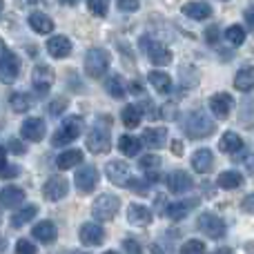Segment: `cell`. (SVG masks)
I'll use <instances>...</instances> for the list:
<instances>
[{
  "instance_id": "6da1fadb",
  "label": "cell",
  "mask_w": 254,
  "mask_h": 254,
  "mask_svg": "<svg viewBox=\"0 0 254 254\" xmlns=\"http://www.w3.org/2000/svg\"><path fill=\"white\" fill-rule=\"evenodd\" d=\"M87 149L94 154H107L112 147V119L110 116H98V121L89 129L87 138Z\"/></svg>"
},
{
  "instance_id": "7a4b0ae2",
  "label": "cell",
  "mask_w": 254,
  "mask_h": 254,
  "mask_svg": "<svg viewBox=\"0 0 254 254\" xmlns=\"http://www.w3.org/2000/svg\"><path fill=\"white\" fill-rule=\"evenodd\" d=\"M183 131L194 140H201V138H207L210 134L216 131V123L205 114L203 110H194L185 116L183 121Z\"/></svg>"
},
{
  "instance_id": "3957f363",
  "label": "cell",
  "mask_w": 254,
  "mask_h": 254,
  "mask_svg": "<svg viewBox=\"0 0 254 254\" xmlns=\"http://www.w3.org/2000/svg\"><path fill=\"white\" fill-rule=\"evenodd\" d=\"M80 134H83V119H80V116H69V119L63 121V125L54 131L52 145H56V147H65V145L74 143Z\"/></svg>"
},
{
  "instance_id": "277c9868",
  "label": "cell",
  "mask_w": 254,
  "mask_h": 254,
  "mask_svg": "<svg viewBox=\"0 0 254 254\" xmlns=\"http://www.w3.org/2000/svg\"><path fill=\"white\" fill-rule=\"evenodd\" d=\"M119 207H121L119 196H114V194H101L92 205V214L96 221L105 223V221H112L116 214H119Z\"/></svg>"
},
{
  "instance_id": "5b68a950",
  "label": "cell",
  "mask_w": 254,
  "mask_h": 254,
  "mask_svg": "<svg viewBox=\"0 0 254 254\" xmlns=\"http://www.w3.org/2000/svg\"><path fill=\"white\" fill-rule=\"evenodd\" d=\"M110 69V52L101 47H94L85 56V71L89 78H101L105 71Z\"/></svg>"
},
{
  "instance_id": "8992f818",
  "label": "cell",
  "mask_w": 254,
  "mask_h": 254,
  "mask_svg": "<svg viewBox=\"0 0 254 254\" xmlns=\"http://www.w3.org/2000/svg\"><path fill=\"white\" fill-rule=\"evenodd\" d=\"M140 47H143L145 56L149 58V63H154V65H170L172 63L170 49H167L163 43H158V40L149 38V36H143V38H140Z\"/></svg>"
},
{
  "instance_id": "52a82bcc",
  "label": "cell",
  "mask_w": 254,
  "mask_h": 254,
  "mask_svg": "<svg viewBox=\"0 0 254 254\" xmlns=\"http://www.w3.org/2000/svg\"><path fill=\"white\" fill-rule=\"evenodd\" d=\"M196 228L210 239H223L225 237V221L212 212H203L196 221Z\"/></svg>"
},
{
  "instance_id": "ba28073f",
  "label": "cell",
  "mask_w": 254,
  "mask_h": 254,
  "mask_svg": "<svg viewBox=\"0 0 254 254\" xmlns=\"http://www.w3.org/2000/svg\"><path fill=\"white\" fill-rule=\"evenodd\" d=\"M54 80H56V74L49 65H36L34 71H31V83H34L36 94H40V96H45L52 89Z\"/></svg>"
},
{
  "instance_id": "9c48e42d",
  "label": "cell",
  "mask_w": 254,
  "mask_h": 254,
  "mask_svg": "<svg viewBox=\"0 0 254 254\" xmlns=\"http://www.w3.org/2000/svg\"><path fill=\"white\" fill-rule=\"evenodd\" d=\"M74 183L80 194H89L98 185V170L94 165H83L74 176Z\"/></svg>"
},
{
  "instance_id": "30bf717a",
  "label": "cell",
  "mask_w": 254,
  "mask_h": 254,
  "mask_svg": "<svg viewBox=\"0 0 254 254\" xmlns=\"http://www.w3.org/2000/svg\"><path fill=\"white\" fill-rule=\"evenodd\" d=\"M105 174L112 183L121 185V188H127V183L131 181V170L125 161H110L105 165Z\"/></svg>"
},
{
  "instance_id": "8fae6325",
  "label": "cell",
  "mask_w": 254,
  "mask_h": 254,
  "mask_svg": "<svg viewBox=\"0 0 254 254\" xmlns=\"http://www.w3.org/2000/svg\"><path fill=\"white\" fill-rule=\"evenodd\" d=\"M45 134H47V125L38 116H31L20 125V136L25 140H31V143H40L45 138Z\"/></svg>"
},
{
  "instance_id": "7c38bea8",
  "label": "cell",
  "mask_w": 254,
  "mask_h": 254,
  "mask_svg": "<svg viewBox=\"0 0 254 254\" xmlns=\"http://www.w3.org/2000/svg\"><path fill=\"white\" fill-rule=\"evenodd\" d=\"M20 74V61L13 52H4L2 58H0V80L2 83H13Z\"/></svg>"
},
{
  "instance_id": "4fadbf2b",
  "label": "cell",
  "mask_w": 254,
  "mask_h": 254,
  "mask_svg": "<svg viewBox=\"0 0 254 254\" xmlns=\"http://www.w3.org/2000/svg\"><path fill=\"white\" fill-rule=\"evenodd\" d=\"M67 192H69V183H67L65 176H52L43 185V194L47 201H61L67 196Z\"/></svg>"
},
{
  "instance_id": "5bb4252c",
  "label": "cell",
  "mask_w": 254,
  "mask_h": 254,
  "mask_svg": "<svg viewBox=\"0 0 254 254\" xmlns=\"http://www.w3.org/2000/svg\"><path fill=\"white\" fill-rule=\"evenodd\" d=\"M78 239H80V243L87 248L101 246V243L105 241V230L98 223H83L78 230Z\"/></svg>"
},
{
  "instance_id": "9a60e30c",
  "label": "cell",
  "mask_w": 254,
  "mask_h": 254,
  "mask_svg": "<svg viewBox=\"0 0 254 254\" xmlns=\"http://www.w3.org/2000/svg\"><path fill=\"white\" fill-rule=\"evenodd\" d=\"M192 176L183 170H174L170 176H167V188H170L172 194H185L192 190Z\"/></svg>"
},
{
  "instance_id": "2e32d148",
  "label": "cell",
  "mask_w": 254,
  "mask_h": 254,
  "mask_svg": "<svg viewBox=\"0 0 254 254\" xmlns=\"http://www.w3.org/2000/svg\"><path fill=\"white\" fill-rule=\"evenodd\" d=\"M232 107H234V98L225 92H219L210 98V110L216 119H228V114L232 112Z\"/></svg>"
},
{
  "instance_id": "e0dca14e",
  "label": "cell",
  "mask_w": 254,
  "mask_h": 254,
  "mask_svg": "<svg viewBox=\"0 0 254 254\" xmlns=\"http://www.w3.org/2000/svg\"><path fill=\"white\" fill-rule=\"evenodd\" d=\"M127 221H129L131 225H136V228H147V225L152 223V210L140 205V203H131V205L127 207Z\"/></svg>"
},
{
  "instance_id": "ac0fdd59",
  "label": "cell",
  "mask_w": 254,
  "mask_h": 254,
  "mask_svg": "<svg viewBox=\"0 0 254 254\" xmlns=\"http://www.w3.org/2000/svg\"><path fill=\"white\" fill-rule=\"evenodd\" d=\"M47 52L54 58H67L71 54V40L67 36H52L47 40Z\"/></svg>"
},
{
  "instance_id": "d6986e66",
  "label": "cell",
  "mask_w": 254,
  "mask_h": 254,
  "mask_svg": "<svg viewBox=\"0 0 254 254\" xmlns=\"http://www.w3.org/2000/svg\"><path fill=\"white\" fill-rule=\"evenodd\" d=\"M143 140L145 145H149L152 149H161L165 147L167 143V129L165 127H147V129L143 131Z\"/></svg>"
},
{
  "instance_id": "ffe728a7",
  "label": "cell",
  "mask_w": 254,
  "mask_h": 254,
  "mask_svg": "<svg viewBox=\"0 0 254 254\" xmlns=\"http://www.w3.org/2000/svg\"><path fill=\"white\" fill-rule=\"evenodd\" d=\"M147 80H149V85H152V87L156 89L158 94H163V96H167V94L174 89V83H172V78L165 74V71L152 69V71L147 74Z\"/></svg>"
},
{
  "instance_id": "44dd1931",
  "label": "cell",
  "mask_w": 254,
  "mask_h": 254,
  "mask_svg": "<svg viewBox=\"0 0 254 254\" xmlns=\"http://www.w3.org/2000/svg\"><path fill=\"white\" fill-rule=\"evenodd\" d=\"M198 205V198H190V201H176V203H170L165 210V214L170 216L172 221H181L190 214V210Z\"/></svg>"
},
{
  "instance_id": "7402d4cb",
  "label": "cell",
  "mask_w": 254,
  "mask_h": 254,
  "mask_svg": "<svg viewBox=\"0 0 254 254\" xmlns=\"http://www.w3.org/2000/svg\"><path fill=\"white\" fill-rule=\"evenodd\" d=\"M31 234H34L36 241L40 243H54L58 237V230L56 225L52 223V221H40V223L34 225V230H31Z\"/></svg>"
},
{
  "instance_id": "603a6c76",
  "label": "cell",
  "mask_w": 254,
  "mask_h": 254,
  "mask_svg": "<svg viewBox=\"0 0 254 254\" xmlns=\"http://www.w3.org/2000/svg\"><path fill=\"white\" fill-rule=\"evenodd\" d=\"M212 165H214V154H212L207 147H201V149H196V152L192 154V167H194V172H198V174H205V172H210Z\"/></svg>"
},
{
  "instance_id": "cb8c5ba5",
  "label": "cell",
  "mask_w": 254,
  "mask_h": 254,
  "mask_svg": "<svg viewBox=\"0 0 254 254\" xmlns=\"http://www.w3.org/2000/svg\"><path fill=\"white\" fill-rule=\"evenodd\" d=\"M183 13L192 20H205L212 16V7L207 2H201V0H192V2L183 4Z\"/></svg>"
},
{
  "instance_id": "d4e9b609",
  "label": "cell",
  "mask_w": 254,
  "mask_h": 254,
  "mask_svg": "<svg viewBox=\"0 0 254 254\" xmlns=\"http://www.w3.org/2000/svg\"><path fill=\"white\" fill-rule=\"evenodd\" d=\"M25 201V190L16 188V185H7L4 190H0V205L2 207H18Z\"/></svg>"
},
{
  "instance_id": "484cf974",
  "label": "cell",
  "mask_w": 254,
  "mask_h": 254,
  "mask_svg": "<svg viewBox=\"0 0 254 254\" xmlns=\"http://www.w3.org/2000/svg\"><path fill=\"white\" fill-rule=\"evenodd\" d=\"M219 149L225 154H239L243 149V138L237 131H225L219 140Z\"/></svg>"
},
{
  "instance_id": "4316f807",
  "label": "cell",
  "mask_w": 254,
  "mask_h": 254,
  "mask_svg": "<svg viewBox=\"0 0 254 254\" xmlns=\"http://www.w3.org/2000/svg\"><path fill=\"white\" fill-rule=\"evenodd\" d=\"M83 163V152L80 149H65L63 154H58L56 158V167L58 170H71V167Z\"/></svg>"
},
{
  "instance_id": "83f0119b",
  "label": "cell",
  "mask_w": 254,
  "mask_h": 254,
  "mask_svg": "<svg viewBox=\"0 0 254 254\" xmlns=\"http://www.w3.org/2000/svg\"><path fill=\"white\" fill-rule=\"evenodd\" d=\"M216 183H219V188H223V190H237L243 185V174L237 170H225L219 174Z\"/></svg>"
},
{
  "instance_id": "f1b7e54d",
  "label": "cell",
  "mask_w": 254,
  "mask_h": 254,
  "mask_svg": "<svg viewBox=\"0 0 254 254\" xmlns=\"http://www.w3.org/2000/svg\"><path fill=\"white\" fill-rule=\"evenodd\" d=\"M234 87L239 92H252L254 89V67H243L234 76Z\"/></svg>"
},
{
  "instance_id": "f546056e",
  "label": "cell",
  "mask_w": 254,
  "mask_h": 254,
  "mask_svg": "<svg viewBox=\"0 0 254 254\" xmlns=\"http://www.w3.org/2000/svg\"><path fill=\"white\" fill-rule=\"evenodd\" d=\"M29 27L36 34H49L54 29V20L49 16H45V13L34 11V13H29Z\"/></svg>"
},
{
  "instance_id": "4dcf8cb0",
  "label": "cell",
  "mask_w": 254,
  "mask_h": 254,
  "mask_svg": "<svg viewBox=\"0 0 254 254\" xmlns=\"http://www.w3.org/2000/svg\"><path fill=\"white\" fill-rule=\"evenodd\" d=\"M140 147H143V140L131 134H123L119 138V149L125 156H136V154H140Z\"/></svg>"
},
{
  "instance_id": "1f68e13d",
  "label": "cell",
  "mask_w": 254,
  "mask_h": 254,
  "mask_svg": "<svg viewBox=\"0 0 254 254\" xmlns=\"http://www.w3.org/2000/svg\"><path fill=\"white\" fill-rule=\"evenodd\" d=\"M36 214H38V207H36V205L20 207L18 212H13V214H11V228H22V225L29 223Z\"/></svg>"
},
{
  "instance_id": "d6a6232c",
  "label": "cell",
  "mask_w": 254,
  "mask_h": 254,
  "mask_svg": "<svg viewBox=\"0 0 254 254\" xmlns=\"http://www.w3.org/2000/svg\"><path fill=\"white\" fill-rule=\"evenodd\" d=\"M121 119H123L125 127L134 129V127H138L140 121H143V112H140V107H136V105H125L123 112H121Z\"/></svg>"
},
{
  "instance_id": "836d02e7",
  "label": "cell",
  "mask_w": 254,
  "mask_h": 254,
  "mask_svg": "<svg viewBox=\"0 0 254 254\" xmlns=\"http://www.w3.org/2000/svg\"><path fill=\"white\" fill-rule=\"evenodd\" d=\"M9 105H11V110H13V112L22 114V112H27L31 105H34V101H31L29 94H25V92H16V94H11V96H9Z\"/></svg>"
},
{
  "instance_id": "e575fe53",
  "label": "cell",
  "mask_w": 254,
  "mask_h": 254,
  "mask_svg": "<svg viewBox=\"0 0 254 254\" xmlns=\"http://www.w3.org/2000/svg\"><path fill=\"white\" fill-rule=\"evenodd\" d=\"M105 87H107V92H110V96H114V98H123L125 96V80H123V76L114 74L105 83Z\"/></svg>"
},
{
  "instance_id": "d590c367",
  "label": "cell",
  "mask_w": 254,
  "mask_h": 254,
  "mask_svg": "<svg viewBox=\"0 0 254 254\" xmlns=\"http://www.w3.org/2000/svg\"><path fill=\"white\" fill-rule=\"evenodd\" d=\"M225 40H228L230 45H234V47H239V45L246 43V29H243L241 25H232L225 29Z\"/></svg>"
},
{
  "instance_id": "8d00e7d4",
  "label": "cell",
  "mask_w": 254,
  "mask_h": 254,
  "mask_svg": "<svg viewBox=\"0 0 254 254\" xmlns=\"http://www.w3.org/2000/svg\"><path fill=\"white\" fill-rule=\"evenodd\" d=\"M138 165L140 170H145L149 174V172H158V167H161V156H156V154H145V156L138 158Z\"/></svg>"
},
{
  "instance_id": "74e56055",
  "label": "cell",
  "mask_w": 254,
  "mask_h": 254,
  "mask_svg": "<svg viewBox=\"0 0 254 254\" xmlns=\"http://www.w3.org/2000/svg\"><path fill=\"white\" fill-rule=\"evenodd\" d=\"M181 254H205V243L198 239H190L181 246Z\"/></svg>"
},
{
  "instance_id": "f35d334b",
  "label": "cell",
  "mask_w": 254,
  "mask_h": 254,
  "mask_svg": "<svg viewBox=\"0 0 254 254\" xmlns=\"http://www.w3.org/2000/svg\"><path fill=\"white\" fill-rule=\"evenodd\" d=\"M67 105H69V101H67L65 96H58V98H54V101L49 103V107H47L49 116H61V114H65Z\"/></svg>"
},
{
  "instance_id": "ab89813d",
  "label": "cell",
  "mask_w": 254,
  "mask_h": 254,
  "mask_svg": "<svg viewBox=\"0 0 254 254\" xmlns=\"http://www.w3.org/2000/svg\"><path fill=\"white\" fill-rule=\"evenodd\" d=\"M107 0H87V9L94 13L96 18H105L107 16Z\"/></svg>"
},
{
  "instance_id": "60d3db41",
  "label": "cell",
  "mask_w": 254,
  "mask_h": 254,
  "mask_svg": "<svg viewBox=\"0 0 254 254\" xmlns=\"http://www.w3.org/2000/svg\"><path fill=\"white\" fill-rule=\"evenodd\" d=\"M127 188H129L131 192H136V194H140V196H145V194H147V190H149V185H147V181L131 179L129 183H127Z\"/></svg>"
},
{
  "instance_id": "b9f144b4",
  "label": "cell",
  "mask_w": 254,
  "mask_h": 254,
  "mask_svg": "<svg viewBox=\"0 0 254 254\" xmlns=\"http://www.w3.org/2000/svg\"><path fill=\"white\" fill-rule=\"evenodd\" d=\"M16 254H36V246L31 241H27V239H20L16 243Z\"/></svg>"
},
{
  "instance_id": "7bdbcfd3",
  "label": "cell",
  "mask_w": 254,
  "mask_h": 254,
  "mask_svg": "<svg viewBox=\"0 0 254 254\" xmlns=\"http://www.w3.org/2000/svg\"><path fill=\"white\" fill-rule=\"evenodd\" d=\"M140 7V0H119V9L125 13H131Z\"/></svg>"
},
{
  "instance_id": "ee69618b",
  "label": "cell",
  "mask_w": 254,
  "mask_h": 254,
  "mask_svg": "<svg viewBox=\"0 0 254 254\" xmlns=\"http://www.w3.org/2000/svg\"><path fill=\"white\" fill-rule=\"evenodd\" d=\"M123 248H125L127 254H143V250H140V246H138V241H134V239H125Z\"/></svg>"
},
{
  "instance_id": "f6af8a7d",
  "label": "cell",
  "mask_w": 254,
  "mask_h": 254,
  "mask_svg": "<svg viewBox=\"0 0 254 254\" xmlns=\"http://www.w3.org/2000/svg\"><path fill=\"white\" fill-rule=\"evenodd\" d=\"M241 207H243V212H248V214H254V194H250V196L243 198Z\"/></svg>"
},
{
  "instance_id": "bcb514c9",
  "label": "cell",
  "mask_w": 254,
  "mask_h": 254,
  "mask_svg": "<svg viewBox=\"0 0 254 254\" xmlns=\"http://www.w3.org/2000/svg\"><path fill=\"white\" fill-rule=\"evenodd\" d=\"M205 40L214 45L216 40H219V27H210V29H205Z\"/></svg>"
},
{
  "instance_id": "7dc6e473",
  "label": "cell",
  "mask_w": 254,
  "mask_h": 254,
  "mask_svg": "<svg viewBox=\"0 0 254 254\" xmlns=\"http://www.w3.org/2000/svg\"><path fill=\"white\" fill-rule=\"evenodd\" d=\"M9 149H11L13 154H25V145H22L20 140H16V138L9 140Z\"/></svg>"
},
{
  "instance_id": "c3c4849f",
  "label": "cell",
  "mask_w": 254,
  "mask_h": 254,
  "mask_svg": "<svg viewBox=\"0 0 254 254\" xmlns=\"http://www.w3.org/2000/svg\"><path fill=\"white\" fill-rule=\"evenodd\" d=\"M152 254H174L172 248H165L163 243H152Z\"/></svg>"
},
{
  "instance_id": "681fc988",
  "label": "cell",
  "mask_w": 254,
  "mask_h": 254,
  "mask_svg": "<svg viewBox=\"0 0 254 254\" xmlns=\"http://www.w3.org/2000/svg\"><path fill=\"white\" fill-rule=\"evenodd\" d=\"M243 18H246L248 27H250V29H254V7H248L246 11H243Z\"/></svg>"
},
{
  "instance_id": "f907efd6",
  "label": "cell",
  "mask_w": 254,
  "mask_h": 254,
  "mask_svg": "<svg viewBox=\"0 0 254 254\" xmlns=\"http://www.w3.org/2000/svg\"><path fill=\"white\" fill-rule=\"evenodd\" d=\"M243 165H246V170L254 176V154H246V158H243Z\"/></svg>"
},
{
  "instance_id": "816d5d0a",
  "label": "cell",
  "mask_w": 254,
  "mask_h": 254,
  "mask_svg": "<svg viewBox=\"0 0 254 254\" xmlns=\"http://www.w3.org/2000/svg\"><path fill=\"white\" fill-rule=\"evenodd\" d=\"M0 176H4V179H13V176H18V167H4L2 172H0Z\"/></svg>"
},
{
  "instance_id": "f5cc1de1",
  "label": "cell",
  "mask_w": 254,
  "mask_h": 254,
  "mask_svg": "<svg viewBox=\"0 0 254 254\" xmlns=\"http://www.w3.org/2000/svg\"><path fill=\"white\" fill-rule=\"evenodd\" d=\"M129 89H131V94H143V85H140L138 80H131Z\"/></svg>"
},
{
  "instance_id": "db71d44e",
  "label": "cell",
  "mask_w": 254,
  "mask_h": 254,
  "mask_svg": "<svg viewBox=\"0 0 254 254\" xmlns=\"http://www.w3.org/2000/svg\"><path fill=\"white\" fill-rule=\"evenodd\" d=\"M7 167V152H4V147H0V172Z\"/></svg>"
},
{
  "instance_id": "11a10c76",
  "label": "cell",
  "mask_w": 254,
  "mask_h": 254,
  "mask_svg": "<svg viewBox=\"0 0 254 254\" xmlns=\"http://www.w3.org/2000/svg\"><path fill=\"white\" fill-rule=\"evenodd\" d=\"M174 149H176V156H181V152H183V147H181V143H174Z\"/></svg>"
},
{
  "instance_id": "9f6ffc18",
  "label": "cell",
  "mask_w": 254,
  "mask_h": 254,
  "mask_svg": "<svg viewBox=\"0 0 254 254\" xmlns=\"http://www.w3.org/2000/svg\"><path fill=\"white\" fill-rule=\"evenodd\" d=\"M7 250V241H4V239H0V252H4Z\"/></svg>"
},
{
  "instance_id": "6f0895ef",
  "label": "cell",
  "mask_w": 254,
  "mask_h": 254,
  "mask_svg": "<svg viewBox=\"0 0 254 254\" xmlns=\"http://www.w3.org/2000/svg\"><path fill=\"white\" fill-rule=\"evenodd\" d=\"M4 52H7V47H4V43L0 40V58H2V54H4Z\"/></svg>"
},
{
  "instance_id": "680465c9",
  "label": "cell",
  "mask_w": 254,
  "mask_h": 254,
  "mask_svg": "<svg viewBox=\"0 0 254 254\" xmlns=\"http://www.w3.org/2000/svg\"><path fill=\"white\" fill-rule=\"evenodd\" d=\"M58 2H63V4H76L78 0H58Z\"/></svg>"
},
{
  "instance_id": "91938a15",
  "label": "cell",
  "mask_w": 254,
  "mask_h": 254,
  "mask_svg": "<svg viewBox=\"0 0 254 254\" xmlns=\"http://www.w3.org/2000/svg\"><path fill=\"white\" fill-rule=\"evenodd\" d=\"M214 254H232L230 250H219V252H214Z\"/></svg>"
},
{
  "instance_id": "94428289",
  "label": "cell",
  "mask_w": 254,
  "mask_h": 254,
  "mask_svg": "<svg viewBox=\"0 0 254 254\" xmlns=\"http://www.w3.org/2000/svg\"><path fill=\"white\" fill-rule=\"evenodd\" d=\"M105 254H119V252H116V250H107Z\"/></svg>"
},
{
  "instance_id": "6125c7cd",
  "label": "cell",
  "mask_w": 254,
  "mask_h": 254,
  "mask_svg": "<svg viewBox=\"0 0 254 254\" xmlns=\"http://www.w3.org/2000/svg\"><path fill=\"white\" fill-rule=\"evenodd\" d=\"M2 7H4V4H2V0H0V13H2Z\"/></svg>"
},
{
  "instance_id": "be15d7a7",
  "label": "cell",
  "mask_w": 254,
  "mask_h": 254,
  "mask_svg": "<svg viewBox=\"0 0 254 254\" xmlns=\"http://www.w3.org/2000/svg\"><path fill=\"white\" fill-rule=\"evenodd\" d=\"M63 254H80V252H63Z\"/></svg>"
},
{
  "instance_id": "e7e4bbea",
  "label": "cell",
  "mask_w": 254,
  "mask_h": 254,
  "mask_svg": "<svg viewBox=\"0 0 254 254\" xmlns=\"http://www.w3.org/2000/svg\"><path fill=\"white\" fill-rule=\"evenodd\" d=\"M29 2H38V0H29Z\"/></svg>"
}]
</instances>
